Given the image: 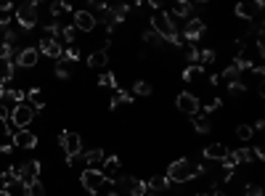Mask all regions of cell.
I'll list each match as a JSON object with an SVG mask.
<instances>
[{
	"mask_svg": "<svg viewBox=\"0 0 265 196\" xmlns=\"http://www.w3.org/2000/svg\"><path fill=\"white\" fill-rule=\"evenodd\" d=\"M201 175H205V167L194 159H175V162H170V167H167L170 183H189V180L201 178Z\"/></svg>",
	"mask_w": 265,
	"mask_h": 196,
	"instance_id": "1",
	"label": "cell"
},
{
	"mask_svg": "<svg viewBox=\"0 0 265 196\" xmlns=\"http://www.w3.org/2000/svg\"><path fill=\"white\" fill-rule=\"evenodd\" d=\"M151 21V29L157 32L162 40H167V42H173L175 48H180V37H178V29H175V21H173V16H170L167 11H154V16L149 19Z\"/></svg>",
	"mask_w": 265,
	"mask_h": 196,
	"instance_id": "2",
	"label": "cell"
},
{
	"mask_svg": "<svg viewBox=\"0 0 265 196\" xmlns=\"http://www.w3.org/2000/svg\"><path fill=\"white\" fill-rule=\"evenodd\" d=\"M35 119V109L29 106V103L24 101V103H16V106L11 109V114H8V125H13V130H27V125Z\"/></svg>",
	"mask_w": 265,
	"mask_h": 196,
	"instance_id": "3",
	"label": "cell"
},
{
	"mask_svg": "<svg viewBox=\"0 0 265 196\" xmlns=\"http://www.w3.org/2000/svg\"><path fill=\"white\" fill-rule=\"evenodd\" d=\"M37 16H40V6L37 3H22L16 6V21L24 32H29L35 24H37Z\"/></svg>",
	"mask_w": 265,
	"mask_h": 196,
	"instance_id": "4",
	"label": "cell"
},
{
	"mask_svg": "<svg viewBox=\"0 0 265 196\" xmlns=\"http://www.w3.org/2000/svg\"><path fill=\"white\" fill-rule=\"evenodd\" d=\"M80 186H83V191H88V193H98V191L106 186V178H104L101 170L85 167V170L80 172Z\"/></svg>",
	"mask_w": 265,
	"mask_h": 196,
	"instance_id": "5",
	"label": "cell"
},
{
	"mask_svg": "<svg viewBox=\"0 0 265 196\" xmlns=\"http://www.w3.org/2000/svg\"><path fill=\"white\" fill-rule=\"evenodd\" d=\"M58 143H61V148H64L67 157H80L83 154V138H80V133L61 130L58 133Z\"/></svg>",
	"mask_w": 265,
	"mask_h": 196,
	"instance_id": "6",
	"label": "cell"
},
{
	"mask_svg": "<svg viewBox=\"0 0 265 196\" xmlns=\"http://www.w3.org/2000/svg\"><path fill=\"white\" fill-rule=\"evenodd\" d=\"M72 27L77 29V32H93V29L98 27V19H96V13L93 11H74L72 13Z\"/></svg>",
	"mask_w": 265,
	"mask_h": 196,
	"instance_id": "7",
	"label": "cell"
},
{
	"mask_svg": "<svg viewBox=\"0 0 265 196\" xmlns=\"http://www.w3.org/2000/svg\"><path fill=\"white\" fill-rule=\"evenodd\" d=\"M207 32V24H205V19H199V16H191L189 21H186V27H183V40H189V45H194L201 35Z\"/></svg>",
	"mask_w": 265,
	"mask_h": 196,
	"instance_id": "8",
	"label": "cell"
},
{
	"mask_svg": "<svg viewBox=\"0 0 265 196\" xmlns=\"http://www.w3.org/2000/svg\"><path fill=\"white\" fill-rule=\"evenodd\" d=\"M11 143H13V148H24V151H32V148H37V135L32 133V130H16L11 135Z\"/></svg>",
	"mask_w": 265,
	"mask_h": 196,
	"instance_id": "9",
	"label": "cell"
},
{
	"mask_svg": "<svg viewBox=\"0 0 265 196\" xmlns=\"http://www.w3.org/2000/svg\"><path fill=\"white\" fill-rule=\"evenodd\" d=\"M175 106H178V112L194 117V114H199L201 103H199V98L194 93H186V90H183V93H178V98H175Z\"/></svg>",
	"mask_w": 265,
	"mask_h": 196,
	"instance_id": "10",
	"label": "cell"
},
{
	"mask_svg": "<svg viewBox=\"0 0 265 196\" xmlns=\"http://www.w3.org/2000/svg\"><path fill=\"white\" fill-rule=\"evenodd\" d=\"M37 58H40V51L35 48V45H27V48H22L19 53H16V67H22V69H32V67H37Z\"/></svg>",
	"mask_w": 265,
	"mask_h": 196,
	"instance_id": "11",
	"label": "cell"
},
{
	"mask_svg": "<svg viewBox=\"0 0 265 196\" xmlns=\"http://www.w3.org/2000/svg\"><path fill=\"white\" fill-rule=\"evenodd\" d=\"M40 172H43V164L37 159H29L24 162L19 167V178L24 180V183H32V180H40Z\"/></svg>",
	"mask_w": 265,
	"mask_h": 196,
	"instance_id": "12",
	"label": "cell"
},
{
	"mask_svg": "<svg viewBox=\"0 0 265 196\" xmlns=\"http://www.w3.org/2000/svg\"><path fill=\"white\" fill-rule=\"evenodd\" d=\"M119 167H122L119 157H106V159H104L101 172H104V178H106V183H114V180L119 178Z\"/></svg>",
	"mask_w": 265,
	"mask_h": 196,
	"instance_id": "13",
	"label": "cell"
},
{
	"mask_svg": "<svg viewBox=\"0 0 265 196\" xmlns=\"http://www.w3.org/2000/svg\"><path fill=\"white\" fill-rule=\"evenodd\" d=\"M228 151H231V148H228L226 143H210V146L201 148V157H205V159H212V162H223Z\"/></svg>",
	"mask_w": 265,
	"mask_h": 196,
	"instance_id": "14",
	"label": "cell"
},
{
	"mask_svg": "<svg viewBox=\"0 0 265 196\" xmlns=\"http://www.w3.org/2000/svg\"><path fill=\"white\" fill-rule=\"evenodd\" d=\"M80 157H83V162H85V167H90V170H101L98 164H104L106 151H104V148H90V151H85V154H80Z\"/></svg>",
	"mask_w": 265,
	"mask_h": 196,
	"instance_id": "15",
	"label": "cell"
},
{
	"mask_svg": "<svg viewBox=\"0 0 265 196\" xmlns=\"http://www.w3.org/2000/svg\"><path fill=\"white\" fill-rule=\"evenodd\" d=\"M167 13L170 16H178V19H191L194 6L189 3V0H178V3H173V8H170Z\"/></svg>",
	"mask_w": 265,
	"mask_h": 196,
	"instance_id": "16",
	"label": "cell"
},
{
	"mask_svg": "<svg viewBox=\"0 0 265 196\" xmlns=\"http://www.w3.org/2000/svg\"><path fill=\"white\" fill-rule=\"evenodd\" d=\"M40 53H45L48 58H58L61 61V56H64V45L61 42H45V40H40V48H37Z\"/></svg>",
	"mask_w": 265,
	"mask_h": 196,
	"instance_id": "17",
	"label": "cell"
},
{
	"mask_svg": "<svg viewBox=\"0 0 265 196\" xmlns=\"http://www.w3.org/2000/svg\"><path fill=\"white\" fill-rule=\"evenodd\" d=\"M233 13L241 19V21H252L255 19V13H257V8H255V3H236V8H233Z\"/></svg>",
	"mask_w": 265,
	"mask_h": 196,
	"instance_id": "18",
	"label": "cell"
},
{
	"mask_svg": "<svg viewBox=\"0 0 265 196\" xmlns=\"http://www.w3.org/2000/svg\"><path fill=\"white\" fill-rule=\"evenodd\" d=\"M125 103V106H133V96L130 93H125L122 88H117L114 90V96H112V101H109V109H119Z\"/></svg>",
	"mask_w": 265,
	"mask_h": 196,
	"instance_id": "19",
	"label": "cell"
},
{
	"mask_svg": "<svg viewBox=\"0 0 265 196\" xmlns=\"http://www.w3.org/2000/svg\"><path fill=\"white\" fill-rule=\"evenodd\" d=\"M106 64H109V53L106 51H93L90 56H88V67L90 69H106Z\"/></svg>",
	"mask_w": 265,
	"mask_h": 196,
	"instance_id": "20",
	"label": "cell"
},
{
	"mask_svg": "<svg viewBox=\"0 0 265 196\" xmlns=\"http://www.w3.org/2000/svg\"><path fill=\"white\" fill-rule=\"evenodd\" d=\"M146 186L154 193H165V191H170V180H167V175H154L151 180H146Z\"/></svg>",
	"mask_w": 265,
	"mask_h": 196,
	"instance_id": "21",
	"label": "cell"
},
{
	"mask_svg": "<svg viewBox=\"0 0 265 196\" xmlns=\"http://www.w3.org/2000/svg\"><path fill=\"white\" fill-rule=\"evenodd\" d=\"M191 127H194V133H199V135H207V133L212 130V122H210L205 114H194V117H191Z\"/></svg>",
	"mask_w": 265,
	"mask_h": 196,
	"instance_id": "22",
	"label": "cell"
},
{
	"mask_svg": "<svg viewBox=\"0 0 265 196\" xmlns=\"http://www.w3.org/2000/svg\"><path fill=\"white\" fill-rule=\"evenodd\" d=\"M180 77H183L186 82H199L201 77H205V67L191 64V67H186V69H183V74H180Z\"/></svg>",
	"mask_w": 265,
	"mask_h": 196,
	"instance_id": "23",
	"label": "cell"
},
{
	"mask_svg": "<svg viewBox=\"0 0 265 196\" xmlns=\"http://www.w3.org/2000/svg\"><path fill=\"white\" fill-rule=\"evenodd\" d=\"M3 191H6L8 196H27V183H24L22 178H16V180H11V183H6Z\"/></svg>",
	"mask_w": 265,
	"mask_h": 196,
	"instance_id": "24",
	"label": "cell"
},
{
	"mask_svg": "<svg viewBox=\"0 0 265 196\" xmlns=\"http://www.w3.org/2000/svg\"><path fill=\"white\" fill-rule=\"evenodd\" d=\"M61 13H74V8L69 3H58V0H53V3H51V16L58 19Z\"/></svg>",
	"mask_w": 265,
	"mask_h": 196,
	"instance_id": "25",
	"label": "cell"
},
{
	"mask_svg": "<svg viewBox=\"0 0 265 196\" xmlns=\"http://www.w3.org/2000/svg\"><path fill=\"white\" fill-rule=\"evenodd\" d=\"M247 90H249V88H247L241 80H236V82H228V96H231V98H239V96H244Z\"/></svg>",
	"mask_w": 265,
	"mask_h": 196,
	"instance_id": "26",
	"label": "cell"
},
{
	"mask_svg": "<svg viewBox=\"0 0 265 196\" xmlns=\"http://www.w3.org/2000/svg\"><path fill=\"white\" fill-rule=\"evenodd\" d=\"M183 58H186V67H191V64H199V51H196V45H186V51H183Z\"/></svg>",
	"mask_w": 265,
	"mask_h": 196,
	"instance_id": "27",
	"label": "cell"
},
{
	"mask_svg": "<svg viewBox=\"0 0 265 196\" xmlns=\"http://www.w3.org/2000/svg\"><path fill=\"white\" fill-rule=\"evenodd\" d=\"M98 85H101V88H114V90L119 88V85H117V77H114L112 72H101V74H98Z\"/></svg>",
	"mask_w": 265,
	"mask_h": 196,
	"instance_id": "28",
	"label": "cell"
},
{
	"mask_svg": "<svg viewBox=\"0 0 265 196\" xmlns=\"http://www.w3.org/2000/svg\"><path fill=\"white\" fill-rule=\"evenodd\" d=\"M133 93H135V96H151L154 88H151V82H146V80H138V82L133 85Z\"/></svg>",
	"mask_w": 265,
	"mask_h": 196,
	"instance_id": "29",
	"label": "cell"
},
{
	"mask_svg": "<svg viewBox=\"0 0 265 196\" xmlns=\"http://www.w3.org/2000/svg\"><path fill=\"white\" fill-rule=\"evenodd\" d=\"M217 58V53L212 48H205V51H199V67H210L212 61Z\"/></svg>",
	"mask_w": 265,
	"mask_h": 196,
	"instance_id": "30",
	"label": "cell"
},
{
	"mask_svg": "<svg viewBox=\"0 0 265 196\" xmlns=\"http://www.w3.org/2000/svg\"><path fill=\"white\" fill-rule=\"evenodd\" d=\"M141 37H144V42H149V45H154V48H159V45L165 42V40H162V37H159L157 32H154V29H146V32H144Z\"/></svg>",
	"mask_w": 265,
	"mask_h": 196,
	"instance_id": "31",
	"label": "cell"
},
{
	"mask_svg": "<svg viewBox=\"0 0 265 196\" xmlns=\"http://www.w3.org/2000/svg\"><path fill=\"white\" fill-rule=\"evenodd\" d=\"M252 135H255V130L249 127V125H239V127H236V138H239V141H244V143L252 141Z\"/></svg>",
	"mask_w": 265,
	"mask_h": 196,
	"instance_id": "32",
	"label": "cell"
},
{
	"mask_svg": "<svg viewBox=\"0 0 265 196\" xmlns=\"http://www.w3.org/2000/svg\"><path fill=\"white\" fill-rule=\"evenodd\" d=\"M233 157H236L239 164H247L252 162V148H233Z\"/></svg>",
	"mask_w": 265,
	"mask_h": 196,
	"instance_id": "33",
	"label": "cell"
},
{
	"mask_svg": "<svg viewBox=\"0 0 265 196\" xmlns=\"http://www.w3.org/2000/svg\"><path fill=\"white\" fill-rule=\"evenodd\" d=\"M27 196H45V186L40 180H32V183H27Z\"/></svg>",
	"mask_w": 265,
	"mask_h": 196,
	"instance_id": "34",
	"label": "cell"
},
{
	"mask_svg": "<svg viewBox=\"0 0 265 196\" xmlns=\"http://www.w3.org/2000/svg\"><path fill=\"white\" fill-rule=\"evenodd\" d=\"M19 178V167H6L3 172H0V180H3V186L11 183V180H16Z\"/></svg>",
	"mask_w": 265,
	"mask_h": 196,
	"instance_id": "35",
	"label": "cell"
},
{
	"mask_svg": "<svg viewBox=\"0 0 265 196\" xmlns=\"http://www.w3.org/2000/svg\"><path fill=\"white\" fill-rule=\"evenodd\" d=\"M56 77H58V80H69V61H67V58H61V61H58Z\"/></svg>",
	"mask_w": 265,
	"mask_h": 196,
	"instance_id": "36",
	"label": "cell"
},
{
	"mask_svg": "<svg viewBox=\"0 0 265 196\" xmlns=\"http://www.w3.org/2000/svg\"><path fill=\"white\" fill-rule=\"evenodd\" d=\"M239 74H241V72H239L236 67H233V64H228V67L223 69V77H226L228 82H236V80H239Z\"/></svg>",
	"mask_w": 265,
	"mask_h": 196,
	"instance_id": "37",
	"label": "cell"
},
{
	"mask_svg": "<svg viewBox=\"0 0 265 196\" xmlns=\"http://www.w3.org/2000/svg\"><path fill=\"white\" fill-rule=\"evenodd\" d=\"M220 106H223V98H212L210 103H205V117H207V114H212V112H217Z\"/></svg>",
	"mask_w": 265,
	"mask_h": 196,
	"instance_id": "38",
	"label": "cell"
},
{
	"mask_svg": "<svg viewBox=\"0 0 265 196\" xmlns=\"http://www.w3.org/2000/svg\"><path fill=\"white\" fill-rule=\"evenodd\" d=\"M247 193H249V196H262V188H260L257 183H252V186L247 183Z\"/></svg>",
	"mask_w": 265,
	"mask_h": 196,
	"instance_id": "39",
	"label": "cell"
},
{
	"mask_svg": "<svg viewBox=\"0 0 265 196\" xmlns=\"http://www.w3.org/2000/svg\"><path fill=\"white\" fill-rule=\"evenodd\" d=\"M13 151V143H0V157H8Z\"/></svg>",
	"mask_w": 265,
	"mask_h": 196,
	"instance_id": "40",
	"label": "cell"
},
{
	"mask_svg": "<svg viewBox=\"0 0 265 196\" xmlns=\"http://www.w3.org/2000/svg\"><path fill=\"white\" fill-rule=\"evenodd\" d=\"M8 11H13V3L11 0H0V13H8Z\"/></svg>",
	"mask_w": 265,
	"mask_h": 196,
	"instance_id": "41",
	"label": "cell"
},
{
	"mask_svg": "<svg viewBox=\"0 0 265 196\" xmlns=\"http://www.w3.org/2000/svg\"><path fill=\"white\" fill-rule=\"evenodd\" d=\"M252 159H257V162H262V159H265V154H262V146H255V148H252Z\"/></svg>",
	"mask_w": 265,
	"mask_h": 196,
	"instance_id": "42",
	"label": "cell"
},
{
	"mask_svg": "<svg viewBox=\"0 0 265 196\" xmlns=\"http://www.w3.org/2000/svg\"><path fill=\"white\" fill-rule=\"evenodd\" d=\"M252 130H265V122H262V119H257V122H255V127Z\"/></svg>",
	"mask_w": 265,
	"mask_h": 196,
	"instance_id": "43",
	"label": "cell"
},
{
	"mask_svg": "<svg viewBox=\"0 0 265 196\" xmlns=\"http://www.w3.org/2000/svg\"><path fill=\"white\" fill-rule=\"evenodd\" d=\"M210 196H231V193H228V191H212Z\"/></svg>",
	"mask_w": 265,
	"mask_h": 196,
	"instance_id": "44",
	"label": "cell"
},
{
	"mask_svg": "<svg viewBox=\"0 0 265 196\" xmlns=\"http://www.w3.org/2000/svg\"><path fill=\"white\" fill-rule=\"evenodd\" d=\"M196 196H210L207 191H196Z\"/></svg>",
	"mask_w": 265,
	"mask_h": 196,
	"instance_id": "45",
	"label": "cell"
},
{
	"mask_svg": "<svg viewBox=\"0 0 265 196\" xmlns=\"http://www.w3.org/2000/svg\"><path fill=\"white\" fill-rule=\"evenodd\" d=\"M146 196H159V193H154V191H149V193H146Z\"/></svg>",
	"mask_w": 265,
	"mask_h": 196,
	"instance_id": "46",
	"label": "cell"
},
{
	"mask_svg": "<svg viewBox=\"0 0 265 196\" xmlns=\"http://www.w3.org/2000/svg\"><path fill=\"white\" fill-rule=\"evenodd\" d=\"M0 196H8V193H6V191H3V188H0Z\"/></svg>",
	"mask_w": 265,
	"mask_h": 196,
	"instance_id": "47",
	"label": "cell"
}]
</instances>
